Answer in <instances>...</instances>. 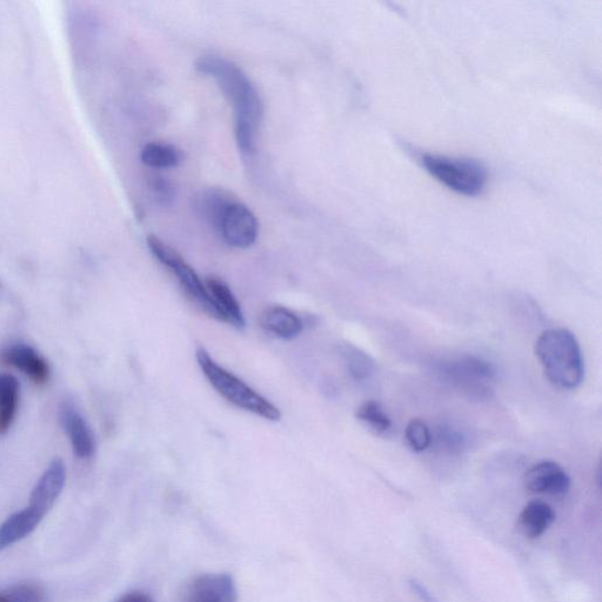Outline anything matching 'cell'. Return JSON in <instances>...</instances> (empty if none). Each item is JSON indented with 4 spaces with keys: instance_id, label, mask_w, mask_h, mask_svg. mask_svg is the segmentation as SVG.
Segmentation results:
<instances>
[{
    "instance_id": "obj_1",
    "label": "cell",
    "mask_w": 602,
    "mask_h": 602,
    "mask_svg": "<svg viewBox=\"0 0 602 602\" xmlns=\"http://www.w3.org/2000/svg\"><path fill=\"white\" fill-rule=\"evenodd\" d=\"M196 68L216 80L236 115V139L245 155L256 151L257 136L264 118V103L256 86L238 65L222 57L205 56Z\"/></svg>"
},
{
    "instance_id": "obj_2",
    "label": "cell",
    "mask_w": 602,
    "mask_h": 602,
    "mask_svg": "<svg viewBox=\"0 0 602 602\" xmlns=\"http://www.w3.org/2000/svg\"><path fill=\"white\" fill-rule=\"evenodd\" d=\"M535 356L547 379L559 389L575 390L583 383V353L571 331L552 329L541 333L535 343Z\"/></svg>"
},
{
    "instance_id": "obj_3",
    "label": "cell",
    "mask_w": 602,
    "mask_h": 602,
    "mask_svg": "<svg viewBox=\"0 0 602 602\" xmlns=\"http://www.w3.org/2000/svg\"><path fill=\"white\" fill-rule=\"evenodd\" d=\"M196 356L205 378L209 380L213 389L230 404L266 420L278 421L282 418L278 407L264 398L262 394L251 389L242 379L225 370L210 356L209 352L198 349Z\"/></svg>"
},
{
    "instance_id": "obj_4",
    "label": "cell",
    "mask_w": 602,
    "mask_h": 602,
    "mask_svg": "<svg viewBox=\"0 0 602 602\" xmlns=\"http://www.w3.org/2000/svg\"><path fill=\"white\" fill-rule=\"evenodd\" d=\"M434 370L446 383L476 399L490 396L497 379V371L491 363L470 354L439 361Z\"/></svg>"
},
{
    "instance_id": "obj_5",
    "label": "cell",
    "mask_w": 602,
    "mask_h": 602,
    "mask_svg": "<svg viewBox=\"0 0 602 602\" xmlns=\"http://www.w3.org/2000/svg\"><path fill=\"white\" fill-rule=\"evenodd\" d=\"M420 162L440 183L460 195L474 197L485 189L487 173L476 160L424 155Z\"/></svg>"
},
{
    "instance_id": "obj_6",
    "label": "cell",
    "mask_w": 602,
    "mask_h": 602,
    "mask_svg": "<svg viewBox=\"0 0 602 602\" xmlns=\"http://www.w3.org/2000/svg\"><path fill=\"white\" fill-rule=\"evenodd\" d=\"M147 246H149L150 251L157 258L158 262L162 263L175 274L187 297L200 310L213 319L224 321L222 313L218 310L217 305L214 304L209 291L206 289V285L200 280L196 271L192 269V266L187 264L185 259L176 250H173L172 247L155 236L147 238Z\"/></svg>"
},
{
    "instance_id": "obj_7",
    "label": "cell",
    "mask_w": 602,
    "mask_h": 602,
    "mask_svg": "<svg viewBox=\"0 0 602 602\" xmlns=\"http://www.w3.org/2000/svg\"><path fill=\"white\" fill-rule=\"evenodd\" d=\"M214 230L227 245L236 249H249L257 242L259 223L249 207L236 198L226 207Z\"/></svg>"
},
{
    "instance_id": "obj_8",
    "label": "cell",
    "mask_w": 602,
    "mask_h": 602,
    "mask_svg": "<svg viewBox=\"0 0 602 602\" xmlns=\"http://www.w3.org/2000/svg\"><path fill=\"white\" fill-rule=\"evenodd\" d=\"M238 592L232 575L210 573L198 575L184 586L177 602H237Z\"/></svg>"
},
{
    "instance_id": "obj_9",
    "label": "cell",
    "mask_w": 602,
    "mask_h": 602,
    "mask_svg": "<svg viewBox=\"0 0 602 602\" xmlns=\"http://www.w3.org/2000/svg\"><path fill=\"white\" fill-rule=\"evenodd\" d=\"M59 420L68 434L73 453L79 459H89L96 450V440L90 426L75 405L65 401L59 408Z\"/></svg>"
},
{
    "instance_id": "obj_10",
    "label": "cell",
    "mask_w": 602,
    "mask_h": 602,
    "mask_svg": "<svg viewBox=\"0 0 602 602\" xmlns=\"http://www.w3.org/2000/svg\"><path fill=\"white\" fill-rule=\"evenodd\" d=\"M528 491L548 496H564L571 488V478L563 467L554 461L534 465L525 476Z\"/></svg>"
},
{
    "instance_id": "obj_11",
    "label": "cell",
    "mask_w": 602,
    "mask_h": 602,
    "mask_svg": "<svg viewBox=\"0 0 602 602\" xmlns=\"http://www.w3.org/2000/svg\"><path fill=\"white\" fill-rule=\"evenodd\" d=\"M65 481V464L60 459L53 460L33 488L29 506L45 517L62 493Z\"/></svg>"
},
{
    "instance_id": "obj_12",
    "label": "cell",
    "mask_w": 602,
    "mask_h": 602,
    "mask_svg": "<svg viewBox=\"0 0 602 602\" xmlns=\"http://www.w3.org/2000/svg\"><path fill=\"white\" fill-rule=\"evenodd\" d=\"M3 363L15 367L37 385H44L50 379V366L33 347L16 344L6 347L0 356Z\"/></svg>"
},
{
    "instance_id": "obj_13",
    "label": "cell",
    "mask_w": 602,
    "mask_h": 602,
    "mask_svg": "<svg viewBox=\"0 0 602 602\" xmlns=\"http://www.w3.org/2000/svg\"><path fill=\"white\" fill-rule=\"evenodd\" d=\"M259 323L264 331L283 340L296 339L304 331V321L284 306L266 309L260 316Z\"/></svg>"
},
{
    "instance_id": "obj_14",
    "label": "cell",
    "mask_w": 602,
    "mask_h": 602,
    "mask_svg": "<svg viewBox=\"0 0 602 602\" xmlns=\"http://www.w3.org/2000/svg\"><path fill=\"white\" fill-rule=\"evenodd\" d=\"M43 519L44 515L30 506L10 515L0 525V552L19 543L20 540L29 537L38 525L42 523Z\"/></svg>"
},
{
    "instance_id": "obj_15",
    "label": "cell",
    "mask_w": 602,
    "mask_h": 602,
    "mask_svg": "<svg viewBox=\"0 0 602 602\" xmlns=\"http://www.w3.org/2000/svg\"><path fill=\"white\" fill-rule=\"evenodd\" d=\"M205 285L214 304L217 305L218 310L222 313L224 323L237 327L239 330L244 329V313L237 298L234 297V294L230 290V287L227 286L223 280L216 277L207 279Z\"/></svg>"
},
{
    "instance_id": "obj_16",
    "label": "cell",
    "mask_w": 602,
    "mask_h": 602,
    "mask_svg": "<svg viewBox=\"0 0 602 602\" xmlns=\"http://www.w3.org/2000/svg\"><path fill=\"white\" fill-rule=\"evenodd\" d=\"M557 514L544 501L534 500L519 515L518 526L528 539H538L550 528Z\"/></svg>"
},
{
    "instance_id": "obj_17",
    "label": "cell",
    "mask_w": 602,
    "mask_h": 602,
    "mask_svg": "<svg viewBox=\"0 0 602 602\" xmlns=\"http://www.w3.org/2000/svg\"><path fill=\"white\" fill-rule=\"evenodd\" d=\"M20 398L18 379L9 373H0V436L8 433L17 416Z\"/></svg>"
},
{
    "instance_id": "obj_18",
    "label": "cell",
    "mask_w": 602,
    "mask_h": 602,
    "mask_svg": "<svg viewBox=\"0 0 602 602\" xmlns=\"http://www.w3.org/2000/svg\"><path fill=\"white\" fill-rule=\"evenodd\" d=\"M234 199L236 197L231 192L211 187V189L200 192L196 197V209L205 222L216 229L220 216Z\"/></svg>"
},
{
    "instance_id": "obj_19",
    "label": "cell",
    "mask_w": 602,
    "mask_h": 602,
    "mask_svg": "<svg viewBox=\"0 0 602 602\" xmlns=\"http://www.w3.org/2000/svg\"><path fill=\"white\" fill-rule=\"evenodd\" d=\"M140 158L146 166L152 167V169L165 170L177 167L182 162L183 156L175 146L150 143L144 146Z\"/></svg>"
},
{
    "instance_id": "obj_20",
    "label": "cell",
    "mask_w": 602,
    "mask_h": 602,
    "mask_svg": "<svg viewBox=\"0 0 602 602\" xmlns=\"http://www.w3.org/2000/svg\"><path fill=\"white\" fill-rule=\"evenodd\" d=\"M339 354L345 361L350 376L358 381L369 379L374 372V361L364 351L352 344H341Z\"/></svg>"
},
{
    "instance_id": "obj_21",
    "label": "cell",
    "mask_w": 602,
    "mask_h": 602,
    "mask_svg": "<svg viewBox=\"0 0 602 602\" xmlns=\"http://www.w3.org/2000/svg\"><path fill=\"white\" fill-rule=\"evenodd\" d=\"M356 417L361 423L369 427L370 430L378 434L389 432L392 427V421L383 406L376 400L365 401L356 411Z\"/></svg>"
},
{
    "instance_id": "obj_22",
    "label": "cell",
    "mask_w": 602,
    "mask_h": 602,
    "mask_svg": "<svg viewBox=\"0 0 602 602\" xmlns=\"http://www.w3.org/2000/svg\"><path fill=\"white\" fill-rule=\"evenodd\" d=\"M405 439L412 451L423 452L432 445L433 436L425 421L413 419L406 427Z\"/></svg>"
},
{
    "instance_id": "obj_23",
    "label": "cell",
    "mask_w": 602,
    "mask_h": 602,
    "mask_svg": "<svg viewBox=\"0 0 602 602\" xmlns=\"http://www.w3.org/2000/svg\"><path fill=\"white\" fill-rule=\"evenodd\" d=\"M439 447L450 453H458L464 450L466 440L464 434L453 427H441L437 434Z\"/></svg>"
},
{
    "instance_id": "obj_24",
    "label": "cell",
    "mask_w": 602,
    "mask_h": 602,
    "mask_svg": "<svg viewBox=\"0 0 602 602\" xmlns=\"http://www.w3.org/2000/svg\"><path fill=\"white\" fill-rule=\"evenodd\" d=\"M12 602H44L45 595L42 588L35 584H18L6 588Z\"/></svg>"
},
{
    "instance_id": "obj_25",
    "label": "cell",
    "mask_w": 602,
    "mask_h": 602,
    "mask_svg": "<svg viewBox=\"0 0 602 602\" xmlns=\"http://www.w3.org/2000/svg\"><path fill=\"white\" fill-rule=\"evenodd\" d=\"M151 190L163 204L170 203L173 196H175V190H173L171 183L164 177H153L151 180Z\"/></svg>"
},
{
    "instance_id": "obj_26",
    "label": "cell",
    "mask_w": 602,
    "mask_h": 602,
    "mask_svg": "<svg viewBox=\"0 0 602 602\" xmlns=\"http://www.w3.org/2000/svg\"><path fill=\"white\" fill-rule=\"evenodd\" d=\"M411 591L417 595L421 602H439L434 595L428 591V588L421 584L417 579H410L408 581Z\"/></svg>"
},
{
    "instance_id": "obj_27",
    "label": "cell",
    "mask_w": 602,
    "mask_h": 602,
    "mask_svg": "<svg viewBox=\"0 0 602 602\" xmlns=\"http://www.w3.org/2000/svg\"><path fill=\"white\" fill-rule=\"evenodd\" d=\"M118 602H153V600L145 593L131 592L124 595Z\"/></svg>"
},
{
    "instance_id": "obj_28",
    "label": "cell",
    "mask_w": 602,
    "mask_h": 602,
    "mask_svg": "<svg viewBox=\"0 0 602 602\" xmlns=\"http://www.w3.org/2000/svg\"><path fill=\"white\" fill-rule=\"evenodd\" d=\"M0 602H12L9 598V595L6 594L5 591L0 592Z\"/></svg>"
}]
</instances>
